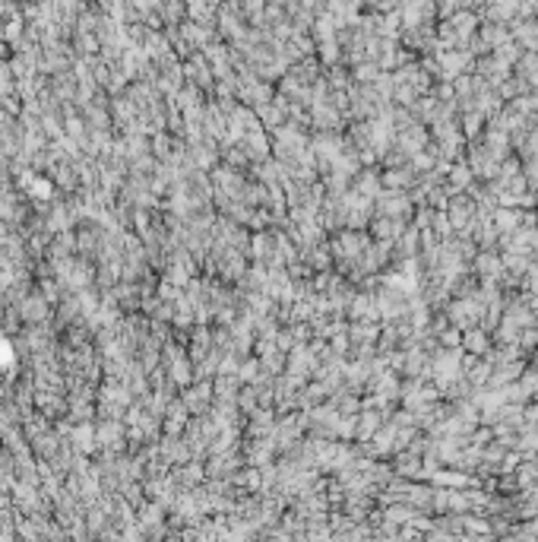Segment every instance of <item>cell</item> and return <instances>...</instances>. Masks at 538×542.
<instances>
[{
	"label": "cell",
	"instance_id": "1",
	"mask_svg": "<svg viewBox=\"0 0 538 542\" xmlns=\"http://www.w3.org/2000/svg\"><path fill=\"white\" fill-rule=\"evenodd\" d=\"M466 343H469V349H475V352H485V349H488V340H485L481 333H472V330L466 333Z\"/></svg>",
	"mask_w": 538,
	"mask_h": 542
},
{
	"label": "cell",
	"instance_id": "2",
	"mask_svg": "<svg viewBox=\"0 0 538 542\" xmlns=\"http://www.w3.org/2000/svg\"><path fill=\"white\" fill-rule=\"evenodd\" d=\"M497 225H501V229H513V225H516V216H510V213H497Z\"/></svg>",
	"mask_w": 538,
	"mask_h": 542
}]
</instances>
